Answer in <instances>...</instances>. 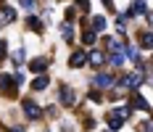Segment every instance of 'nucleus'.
<instances>
[{"label": "nucleus", "instance_id": "nucleus-2", "mask_svg": "<svg viewBox=\"0 0 153 132\" xmlns=\"http://www.w3.org/2000/svg\"><path fill=\"white\" fill-rule=\"evenodd\" d=\"M16 77L13 74H0V92H5L8 98H13L16 95Z\"/></svg>", "mask_w": 153, "mask_h": 132}, {"label": "nucleus", "instance_id": "nucleus-17", "mask_svg": "<svg viewBox=\"0 0 153 132\" xmlns=\"http://www.w3.org/2000/svg\"><path fill=\"white\" fill-rule=\"evenodd\" d=\"M111 66H114V69H122L124 66V61H127V56H124V53H114V56H111Z\"/></svg>", "mask_w": 153, "mask_h": 132}, {"label": "nucleus", "instance_id": "nucleus-16", "mask_svg": "<svg viewBox=\"0 0 153 132\" xmlns=\"http://www.w3.org/2000/svg\"><path fill=\"white\" fill-rule=\"evenodd\" d=\"M132 106H135V108H140V111H148V101L140 95L137 90H135V95H132Z\"/></svg>", "mask_w": 153, "mask_h": 132}, {"label": "nucleus", "instance_id": "nucleus-1", "mask_svg": "<svg viewBox=\"0 0 153 132\" xmlns=\"http://www.w3.org/2000/svg\"><path fill=\"white\" fill-rule=\"evenodd\" d=\"M143 82H145V66H137V72H129L119 79V87L122 90H137Z\"/></svg>", "mask_w": 153, "mask_h": 132}, {"label": "nucleus", "instance_id": "nucleus-11", "mask_svg": "<svg viewBox=\"0 0 153 132\" xmlns=\"http://www.w3.org/2000/svg\"><path fill=\"white\" fill-rule=\"evenodd\" d=\"M90 21H92L90 27H92V29H95V32H98V34H100V32H106V27H108V21H106V16H92Z\"/></svg>", "mask_w": 153, "mask_h": 132}, {"label": "nucleus", "instance_id": "nucleus-21", "mask_svg": "<svg viewBox=\"0 0 153 132\" xmlns=\"http://www.w3.org/2000/svg\"><path fill=\"white\" fill-rule=\"evenodd\" d=\"M111 114H116V116H124V119H129V114H132V108H129V103H127V106H119V108H114Z\"/></svg>", "mask_w": 153, "mask_h": 132}, {"label": "nucleus", "instance_id": "nucleus-9", "mask_svg": "<svg viewBox=\"0 0 153 132\" xmlns=\"http://www.w3.org/2000/svg\"><path fill=\"white\" fill-rule=\"evenodd\" d=\"M0 21H3V24H13L16 21V11L11 5H5V3L0 5Z\"/></svg>", "mask_w": 153, "mask_h": 132}, {"label": "nucleus", "instance_id": "nucleus-25", "mask_svg": "<svg viewBox=\"0 0 153 132\" xmlns=\"http://www.w3.org/2000/svg\"><path fill=\"white\" fill-rule=\"evenodd\" d=\"M5 56H8V40H3V37H0V61L5 58Z\"/></svg>", "mask_w": 153, "mask_h": 132}, {"label": "nucleus", "instance_id": "nucleus-8", "mask_svg": "<svg viewBox=\"0 0 153 132\" xmlns=\"http://www.w3.org/2000/svg\"><path fill=\"white\" fill-rule=\"evenodd\" d=\"M29 69H32L34 74H45V72H48V58H45V56L32 58V61H29Z\"/></svg>", "mask_w": 153, "mask_h": 132}, {"label": "nucleus", "instance_id": "nucleus-7", "mask_svg": "<svg viewBox=\"0 0 153 132\" xmlns=\"http://www.w3.org/2000/svg\"><path fill=\"white\" fill-rule=\"evenodd\" d=\"M69 66H71V69H82V66H87V50H74L71 58H69Z\"/></svg>", "mask_w": 153, "mask_h": 132}, {"label": "nucleus", "instance_id": "nucleus-22", "mask_svg": "<svg viewBox=\"0 0 153 132\" xmlns=\"http://www.w3.org/2000/svg\"><path fill=\"white\" fill-rule=\"evenodd\" d=\"M140 40H143V48H151V50H153V34H151V32H143Z\"/></svg>", "mask_w": 153, "mask_h": 132}, {"label": "nucleus", "instance_id": "nucleus-3", "mask_svg": "<svg viewBox=\"0 0 153 132\" xmlns=\"http://www.w3.org/2000/svg\"><path fill=\"white\" fill-rule=\"evenodd\" d=\"M21 108H24V114H27V119H32V122H37V119H42V108L37 106L34 101H21Z\"/></svg>", "mask_w": 153, "mask_h": 132}, {"label": "nucleus", "instance_id": "nucleus-19", "mask_svg": "<svg viewBox=\"0 0 153 132\" xmlns=\"http://www.w3.org/2000/svg\"><path fill=\"white\" fill-rule=\"evenodd\" d=\"M140 13V16H145L148 13V5H145V0H135V5H132V16Z\"/></svg>", "mask_w": 153, "mask_h": 132}, {"label": "nucleus", "instance_id": "nucleus-29", "mask_svg": "<svg viewBox=\"0 0 153 132\" xmlns=\"http://www.w3.org/2000/svg\"><path fill=\"white\" fill-rule=\"evenodd\" d=\"M0 5H3V0H0Z\"/></svg>", "mask_w": 153, "mask_h": 132}, {"label": "nucleus", "instance_id": "nucleus-28", "mask_svg": "<svg viewBox=\"0 0 153 132\" xmlns=\"http://www.w3.org/2000/svg\"><path fill=\"white\" fill-rule=\"evenodd\" d=\"M8 132H24V127H11Z\"/></svg>", "mask_w": 153, "mask_h": 132}, {"label": "nucleus", "instance_id": "nucleus-10", "mask_svg": "<svg viewBox=\"0 0 153 132\" xmlns=\"http://www.w3.org/2000/svg\"><path fill=\"white\" fill-rule=\"evenodd\" d=\"M124 45L122 40H116V37H106V48H108V53L114 56V53H124Z\"/></svg>", "mask_w": 153, "mask_h": 132}, {"label": "nucleus", "instance_id": "nucleus-20", "mask_svg": "<svg viewBox=\"0 0 153 132\" xmlns=\"http://www.w3.org/2000/svg\"><path fill=\"white\" fill-rule=\"evenodd\" d=\"M24 61H27V50H24V48H19V50H13V63H16V66H21Z\"/></svg>", "mask_w": 153, "mask_h": 132}, {"label": "nucleus", "instance_id": "nucleus-15", "mask_svg": "<svg viewBox=\"0 0 153 132\" xmlns=\"http://www.w3.org/2000/svg\"><path fill=\"white\" fill-rule=\"evenodd\" d=\"M27 27H29L32 32H45V24H42L37 16H29V19H27Z\"/></svg>", "mask_w": 153, "mask_h": 132}, {"label": "nucleus", "instance_id": "nucleus-4", "mask_svg": "<svg viewBox=\"0 0 153 132\" xmlns=\"http://www.w3.org/2000/svg\"><path fill=\"white\" fill-rule=\"evenodd\" d=\"M58 101H61V106H74L76 103V95H74V90H71V85H61V90H58Z\"/></svg>", "mask_w": 153, "mask_h": 132}, {"label": "nucleus", "instance_id": "nucleus-6", "mask_svg": "<svg viewBox=\"0 0 153 132\" xmlns=\"http://www.w3.org/2000/svg\"><path fill=\"white\" fill-rule=\"evenodd\" d=\"M103 63H106V53H103V50H87V66L100 69Z\"/></svg>", "mask_w": 153, "mask_h": 132}, {"label": "nucleus", "instance_id": "nucleus-23", "mask_svg": "<svg viewBox=\"0 0 153 132\" xmlns=\"http://www.w3.org/2000/svg\"><path fill=\"white\" fill-rule=\"evenodd\" d=\"M19 5H21L24 11H34V8H37V0H19Z\"/></svg>", "mask_w": 153, "mask_h": 132}, {"label": "nucleus", "instance_id": "nucleus-12", "mask_svg": "<svg viewBox=\"0 0 153 132\" xmlns=\"http://www.w3.org/2000/svg\"><path fill=\"white\" fill-rule=\"evenodd\" d=\"M108 127L111 132H119L124 127V116H116V114H108Z\"/></svg>", "mask_w": 153, "mask_h": 132}, {"label": "nucleus", "instance_id": "nucleus-30", "mask_svg": "<svg viewBox=\"0 0 153 132\" xmlns=\"http://www.w3.org/2000/svg\"><path fill=\"white\" fill-rule=\"evenodd\" d=\"M0 24H3V21H0Z\"/></svg>", "mask_w": 153, "mask_h": 132}, {"label": "nucleus", "instance_id": "nucleus-5", "mask_svg": "<svg viewBox=\"0 0 153 132\" xmlns=\"http://www.w3.org/2000/svg\"><path fill=\"white\" fill-rule=\"evenodd\" d=\"M92 85H95V87H100V90H108V87H114V85H116V79H114V74L100 72L95 79H92Z\"/></svg>", "mask_w": 153, "mask_h": 132}, {"label": "nucleus", "instance_id": "nucleus-24", "mask_svg": "<svg viewBox=\"0 0 153 132\" xmlns=\"http://www.w3.org/2000/svg\"><path fill=\"white\" fill-rule=\"evenodd\" d=\"M137 132H153V122H140Z\"/></svg>", "mask_w": 153, "mask_h": 132}, {"label": "nucleus", "instance_id": "nucleus-18", "mask_svg": "<svg viewBox=\"0 0 153 132\" xmlns=\"http://www.w3.org/2000/svg\"><path fill=\"white\" fill-rule=\"evenodd\" d=\"M95 37H98V32L92 29V27L82 32V43H85V45H92V43H95Z\"/></svg>", "mask_w": 153, "mask_h": 132}, {"label": "nucleus", "instance_id": "nucleus-27", "mask_svg": "<svg viewBox=\"0 0 153 132\" xmlns=\"http://www.w3.org/2000/svg\"><path fill=\"white\" fill-rule=\"evenodd\" d=\"M103 5H106L108 11H114V0H103Z\"/></svg>", "mask_w": 153, "mask_h": 132}, {"label": "nucleus", "instance_id": "nucleus-26", "mask_svg": "<svg viewBox=\"0 0 153 132\" xmlns=\"http://www.w3.org/2000/svg\"><path fill=\"white\" fill-rule=\"evenodd\" d=\"M76 5H79V8H85V13H87V8H90V0H76Z\"/></svg>", "mask_w": 153, "mask_h": 132}, {"label": "nucleus", "instance_id": "nucleus-14", "mask_svg": "<svg viewBox=\"0 0 153 132\" xmlns=\"http://www.w3.org/2000/svg\"><path fill=\"white\" fill-rule=\"evenodd\" d=\"M58 29H61V37L66 40V43H71V40H74V29H71V24H69V21H63Z\"/></svg>", "mask_w": 153, "mask_h": 132}, {"label": "nucleus", "instance_id": "nucleus-13", "mask_svg": "<svg viewBox=\"0 0 153 132\" xmlns=\"http://www.w3.org/2000/svg\"><path fill=\"white\" fill-rule=\"evenodd\" d=\"M48 85H50V79H48L45 74H37V77H34V82H32V90H37V92H40V90H45Z\"/></svg>", "mask_w": 153, "mask_h": 132}]
</instances>
